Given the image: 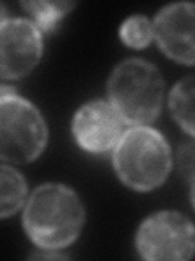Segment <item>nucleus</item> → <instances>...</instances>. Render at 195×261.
<instances>
[{
  "mask_svg": "<svg viewBox=\"0 0 195 261\" xmlns=\"http://www.w3.org/2000/svg\"><path fill=\"white\" fill-rule=\"evenodd\" d=\"M85 207L72 188L46 183L36 188L23 209V227L36 247L62 250L78 239Z\"/></svg>",
  "mask_w": 195,
  "mask_h": 261,
  "instance_id": "f257e3e1",
  "label": "nucleus"
},
{
  "mask_svg": "<svg viewBox=\"0 0 195 261\" xmlns=\"http://www.w3.org/2000/svg\"><path fill=\"white\" fill-rule=\"evenodd\" d=\"M112 163L125 186L135 191H150L166 181L173 167V155L159 130L150 126H134L114 145Z\"/></svg>",
  "mask_w": 195,
  "mask_h": 261,
  "instance_id": "f03ea898",
  "label": "nucleus"
},
{
  "mask_svg": "<svg viewBox=\"0 0 195 261\" xmlns=\"http://www.w3.org/2000/svg\"><path fill=\"white\" fill-rule=\"evenodd\" d=\"M108 95L124 124L148 126L159 116L165 80L156 65L132 57L114 67L108 80Z\"/></svg>",
  "mask_w": 195,
  "mask_h": 261,
  "instance_id": "7ed1b4c3",
  "label": "nucleus"
},
{
  "mask_svg": "<svg viewBox=\"0 0 195 261\" xmlns=\"http://www.w3.org/2000/svg\"><path fill=\"white\" fill-rule=\"evenodd\" d=\"M47 124L41 111L13 88L0 87V160L29 163L44 152Z\"/></svg>",
  "mask_w": 195,
  "mask_h": 261,
  "instance_id": "20e7f679",
  "label": "nucleus"
},
{
  "mask_svg": "<svg viewBox=\"0 0 195 261\" xmlns=\"http://www.w3.org/2000/svg\"><path fill=\"white\" fill-rule=\"evenodd\" d=\"M135 247L150 261L190 259L195 247V230L189 219L176 211H159L138 227Z\"/></svg>",
  "mask_w": 195,
  "mask_h": 261,
  "instance_id": "39448f33",
  "label": "nucleus"
},
{
  "mask_svg": "<svg viewBox=\"0 0 195 261\" xmlns=\"http://www.w3.org/2000/svg\"><path fill=\"white\" fill-rule=\"evenodd\" d=\"M43 56V33L31 20L0 23V79L18 80L36 67Z\"/></svg>",
  "mask_w": 195,
  "mask_h": 261,
  "instance_id": "423d86ee",
  "label": "nucleus"
},
{
  "mask_svg": "<svg viewBox=\"0 0 195 261\" xmlns=\"http://www.w3.org/2000/svg\"><path fill=\"white\" fill-rule=\"evenodd\" d=\"M72 130L81 149L103 153L114 149L124 134V121L109 101L94 100L75 113Z\"/></svg>",
  "mask_w": 195,
  "mask_h": 261,
  "instance_id": "0eeeda50",
  "label": "nucleus"
},
{
  "mask_svg": "<svg viewBox=\"0 0 195 261\" xmlns=\"http://www.w3.org/2000/svg\"><path fill=\"white\" fill-rule=\"evenodd\" d=\"M193 4H169L158 12L153 24V38L168 57L185 65H193Z\"/></svg>",
  "mask_w": 195,
  "mask_h": 261,
  "instance_id": "6e6552de",
  "label": "nucleus"
},
{
  "mask_svg": "<svg viewBox=\"0 0 195 261\" xmlns=\"http://www.w3.org/2000/svg\"><path fill=\"white\" fill-rule=\"evenodd\" d=\"M28 185L24 176L10 165L0 163V219L13 216L26 199Z\"/></svg>",
  "mask_w": 195,
  "mask_h": 261,
  "instance_id": "1a4fd4ad",
  "label": "nucleus"
},
{
  "mask_svg": "<svg viewBox=\"0 0 195 261\" xmlns=\"http://www.w3.org/2000/svg\"><path fill=\"white\" fill-rule=\"evenodd\" d=\"M169 110L176 122L190 137L193 136V77L179 80L171 90Z\"/></svg>",
  "mask_w": 195,
  "mask_h": 261,
  "instance_id": "9d476101",
  "label": "nucleus"
},
{
  "mask_svg": "<svg viewBox=\"0 0 195 261\" xmlns=\"http://www.w3.org/2000/svg\"><path fill=\"white\" fill-rule=\"evenodd\" d=\"M21 7L32 16V23L43 31H52L62 16L67 15L75 4L73 2H23Z\"/></svg>",
  "mask_w": 195,
  "mask_h": 261,
  "instance_id": "9b49d317",
  "label": "nucleus"
},
{
  "mask_svg": "<svg viewBox=\"0 0 195 261\" xmlns=\"http://www.w3.org/2000/svg\"><path fill=\"white\" fill-rule=\"evenodd\" d=\"M120 39L128 47H146L153 39V24L143 15H132L120 27Z\"/></svg>",
  "mask_w": 195,
  "mask_h": 261,
  "instance_id": "f8f14e48",
  "label": "nucleus"
},
{
  "mask_svg": "<svg viewBox=\"0 0 195 261\" xmlns=\"http://www.w3.org/2000/svg\"><path fill=\"white\" fill-rule=\"evenodd\" d=\"M49 253H35V255H31V258H39V259H43V258H47V259H65L67 256L65 255H59V253H54V250H47Z\"/></svg>",
  "mask_w": 195,
  "mask_h": 261,
  "instance_id": "ddd939ff",
  "label": "nucleus"
},
{
  "mask_svg": "<svg viewBox=\"0 0 195 261\" xmlns=\"http://www.w3.org/2000/svg\"><path fill=\"white\" fill-rule=\"evenodd\" d=\"M5 20H7V8L0 4V23L5 21Z\"/></svg>",
  "mask_w": 195,
  "mask_h": 261,
  "instance_id": "4468645a",
  "label": "nucleus"
}]
</instances>
